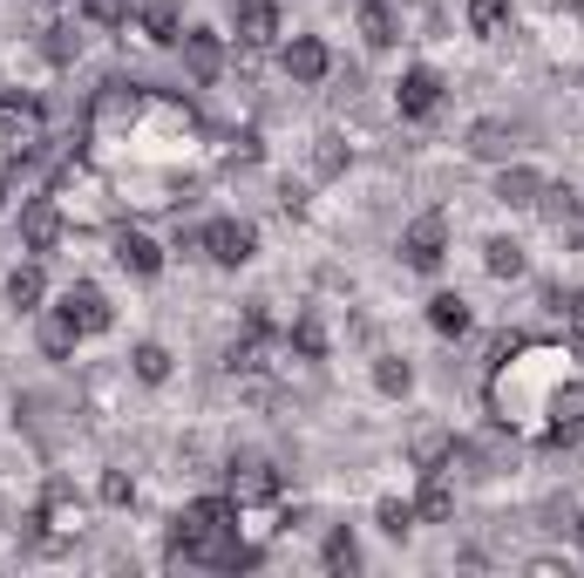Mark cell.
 Returning a JSON list of instances; mask_svg holds the SVG:
<instances>
[{
	"label": "cell",
	"mask_w": 584,
	"mask_h": 578,
	"mask_svg": "<svg viewBox=\"0 0 584 578\" xmlns=\"http://www.w3.org/2000/svg\"><path fill=\"white\" fill-rule=\"evenodd\" d=\"M442 252H449V225H442V211L415 218V225H408V239H401V259L415 265V273H436Z\"/></svg>",
	"instance_id": "cell-1"
},
{
	"label": "cell",
	"mask_w": 584,
	"mask_h": 578,
	"mask_svg": "<svg viewBox=\"0 0 584 578\" xmlns=\"http://www.w3.org/2000/svg\"><path fill=\"white\" fill-rule=\"evenodd\" d=\"M205 252H211L218 265H245V259L258 252V231L239 225V218H218V225H205Z\"/></svg>",
	"instance_id": "cell-2"
},
{
	"label": "cell",
	"mask_w": 584,
	"mask_h": 578,
	"mask_svg": "<svg viewBox=\"0 0 584 578\" xmlns=\"http://www.w3.org/2000/svg\"><path fill=\"white\" fill-rule=\"evenodd\" d=\"M436 102H442V75L436 68H408L401 83H395V109L415 116V123H421V116H436Z\"/></svg>",
	"instance_id": "cell-3"
},
{
	"label": "cell",
	"mask_w": 584,
	"mask_h": 578,
	"mask_svg": "<svg viewBox=\"0 0 584 578\" xmlns=\"http://www.w3.org/2000/svg\"><path fill=\"white\" fill-rule=\"evenodd\" d=\"M265 497H279V477H272V462H231V504H265Z\"/></svg>",
	"instance_id": "cell-4"
},
{
	"label": "cell",
	"mask_w": 584,
	"mask_h": 578,
	"mask_svg": "<svg viewBox=\"0 0 584 578\" xmlns=\"http://www.w3.org/2000/svg\"><path fill=\"white\" fill-rule=\"evenodd\" d=\"M62 314L75 320V334H102L109 327V299H102V286H68L62 293Z\"/></svg>",
	"instance_id": "cell-5"
},
{
	"label": "cell",
	"mask_w": 584,
	"mask_h": 578,
	"mask_svg": "<svg viewBox=\"0 0 584 578\" xmlns=\"http://www.w3.org/2000/svg\"><path fill=\"white\" fill-rule=\"evenodd\" d=\"M496 198L510 205V211H530V205H543V177H537L530 164H503V177H496Z\"/></svg>",
	"instance_id": "cell-6"
},
{
	"label": "cell",
	"mask_w": 584,
	"mask_h": 578,
	"mask_svg": "<svg viewBox=\"0 0 584 578\" xmlns=\"http://www.w3.org/2000/svg\"><path fill=\"white\" fill-rule=\"evenodd\" d=\"M272 34H279V0H239V42L265 48Z\"/></svg>",
	"instance_id": "cell-7"
},
{
	"label": "cell",
	"mask_w": 584,
	"mask_h": 578,
	"mask_svg": "<svg viewBox=\"0 0 584 578\" xmlns=\"http://www.w3.org/2000/svg\"><path fill=\"white\" fill-rule=\"evenodd\" d=\"M286 75H293V83H320V75H327V42L293 34V42H286Z\"/></svg>",
	"instance_id": "cell-8"
},
{
	"label": "cell",
	"mask_w": 584,
	"mask_h": 578,
	"mask_svg": "<svg viewBox=\"0 0 584 578\" xmlns=\"http://www.w3.org/2000/svg\"><path fill=\"white\" fill-rule=\"evenodd\" d=\"M21 239H27V252H48V246L62 239V211H55L48 198H34V205L21 211Z\"/></svg>",
	"instance_id": "cell-9"
},
{
	"label": "cell",
	"mask_w": 584,
	"mask_h": 578,
	"mask_svg": "<svg viewBox=\"0 0 584 578\" xmlns=\"http://www.w3.org/2000/svg\"><path fill=\"white\" fill-rule=\"evenodd\" d=\"M115 259H123V273H136V280H157L164 273V252L143 239V231H123V239H115Z\"/></svg>",
	"instance_id": "cell-10"
},
{
	"label": "cell",
	"mask_w": 584,
	"mask_h": 578,
	"mask_svg": "<svg viewBox=\"0 0 584 578\" xmlns=\"http://www.w3.org/2000/svg\"><path fill=\"white\" fill-rule=\"evenodd\" d=\"M551 198V225H558V239L571 252H584V205H577V190H543Z\"/></svg>",
	"instance_id": "cell-11"
},
{
	"label": "cell",
	"mask_w": 584,
	"mask_h": 578,
	"mask_svg": "<svg viewBox=\"0 0 584 578\" xmlns=\"http://www.w3.org/2000/svg\"><path fill=\"white\" fill-rule=\"evenodd\" d=\"M184 62H190V75H198V83H211V75L224 68V48H218V34L190 28V34H184Z\"/></svg>",
	"instance_id": "cell-12"
},
{
	"label": "cell",
	"mask_w": 584,
	"mask_h": 578,
	"mask_svg": "<svg viewBox=\"0 0 584 578\" xmlns=\"http://www.w3.org/2000/svg\"><path fill=\"white\" fill-rule=\"evenodd\" d=\"M34 130H42V116H34V109L0 102V143H8V150H27V143H34Z\"/></svg>",
	"instance_id": "cell-13"
},
{
	"label": "cell",
	"mask_w": 584,
	"mask_h": 578,
	"mask_svg": "<svg viewBox=\"0 0 584 578\" xmlns=\"http://www.w3.org/2000/svg\"><path fill=\"white\" fill-rule=\"evenodd\" d=\"M470 150H476L483 164H503V157H510V130H503V123H476L470 130Z\"/></svg>",
	"instance_id": "cell-14"
},
{
	"label": "cell",
	"mask_w": 584,
	"mask_h": 578,
	"mask_svg": "<svg viewBox=\"0 0 584 578\" xmlns=\"http://www.w3.org/2000/svg\"><path fill=\"white\" fill-rule=\"evenodd\" d=\"M428 327H436V334H462V327H470V306H462L455 293L428 299Z\"/></svg>",
	"instance_id": "cell-15"
},
{
	"label": "cell",
	"mask_w": 584,
	"mask_h": 578,
	"mask_svg": "<svg viewBox=\"0 0 584 578\" xmlns=\"http://www.w3.org/2000/svg\"><path fill=\"white\" fill-rule=\"evenodd\" d=\"M8 299L21 306V314H34V306H42V265H14V280H8Z\"/></svg>",
	"instance_id": "cell-16"
},
{
	"label": "cell",
	"mask_w": 584,
	"mask_h": 578,
	"mask_svg": "<svg viewBox=\"0 0 584 578\" xmlns=\"http://www.w3.org/2000/svg\"><path fill=\"white\" fill-rule=\"evenodd\" d=\"M421 517H449L455 511V490L442 483V470H428V483H421V504H415Z\"/></svg>",
	"instance_id": "cell-17"
},
{
	"label": "cell",
	"mask_w": 584,
	"mask_h": 578,
	"mask_svg": "<svg viewBox=\"0 0 584 578\" xmlns=\"http://www.w3.org/2000/svg\"><path fill=\"white\" fill-rule=\"evenodd\" d=\"M483 252H489V273H496V280H517V273H524V246H517V239H489Z\"/></svg>",
	"instance_id": "cell-18"
},
{
	"label": "cell",
	"mask_w": 584,
	"mask_h": 578,
	"mask_svg": "<svg viewBox=\"0 0 584 578\" xmlns=\"http://www.w3.org/2000/svg\"><path fill=\"white\" fill-rule=\"evenodd\" d=\"M470 28L476 34H503L510 28V0H470Z\"/></svg>",
	"instance_id": "cell-19"
},
{
	"label": "cell",
	"mask_w": 584,
	"mask_h": 578,
	"mask_svg": "<svg viewBox=\"0 0 584 578\" xmlns=\"http://www.w3.org/2000/svg\"><path fill=\"white\" fill-rule=\"evenodd\" d=\"M320 558H327V571H354V565H361V545H354V531H333Z\"/></svg>",
	"instance_id": "cell-20"
},
{
	"label": "cell",
	"mask_w": 584,
	"mask_h": 578,
	"mask_svg": "<svg viewBox=\"0 0 584 578\" xmlns=\"http://www.w3.org/2000/svg\"><path fill=\"white\" fill-rule=\"evenodd\" d=\"M143 28H150V42H164V48H170V42H184V34H177V8H170V0H157V8L143 14Z\"/></svg>",
	"instance_id": "cell-21"
},
{
	"label": "cell",
	"mask_w": 584,
	"mask_h": 578,
	"mask_svg": "<svg viewBox=\"0 0 584 578\" xmlns=\"http://www.w3.org/2000/svg\"><path fill=\"white\" fill-rule=\"evenodd\" d=\"M361 28H367L374 48H387V42H395V8H387V0H374V8L361 14Z\"/></svg>",
	"instance_id": "cell-22"
},
{
	"label": "cell",
	"mask_w": 584,
	"mask_h": 578,
	"mask_svg": "<svg viewBox=\"0 0 584 578\" xmlns=\"http://www.w3.org/2000/svg\"><path fill=\"white\" fill-rule=\"evenodd\" d=\"M136 374H143V381H164V374H170V355H164L157 340H143V347H136Z\"/></svg>",
	"instance_id": "cell-23"
},
{
	"label": "cell",
	"mask_w": 584,
	"mask_h": 578,
	"mask_svg": "<svg viewBox=\"0 0 584 578\" xmlns=\"http://www.w3.org/2000/svg\"><path fill=\"white\" fill-rule=\"evenodd\" d=\"M408 381H415L408 361H381V368H374V389H381V395H408Z\"/></svg>",
	"instance_id": "cell-24"
},
{
	"label": "cell",
	"mask_w": 584,
	"mask_h": 578,
	"mask_svg": "<svg viewBox=\"0 0 584 578\" xmlns=\"http://www.w3.org/2000/svg\"><path fill=\"white\" fill-rule=\"evenodd\" d=\"M293 347H299L306 361H320V355H327V334H320V320H299V327H293Z\"/></svg>",
	"instance_id": "cell-25"
},
{
	"label": "cell",
	"mask_w": 584,
	"mask_h": 578,
	"mask_svg": "<svg viewBox=\"0 0 584 578\" xmlns=\"http://www.w3.org/2000/svg\"><path fill=\"white\" fill-rule=\"evenodd\" d=\"M551 306H558V314H564V327L584 340V293H551Z\"/></svg>",
	"instance_id": "cell-26"
},
{
	"label": "cell",
	"mask_w": 584,
	"mask_h": 578,
	"mask_svg": "<svg viewBox=\"0 0 584 578\" xmlns=\"http://www.w3.org/2000/svg\"><path fill=\"white\" fill-rule=\"evenodd\" d=\"M408 524H415V504H401V497H387V504H381V531H395V537H401Z\"/></svg>",
	"instance_id": "cell-27"
},
{
	"label": "cell",
	"mask_w": 584,
	"mask_h": 578,
	"mask_svg": "<svg viewBox=\"0 0 584 578\" xmlns=\"http://www.w3.org/2000/svg\"><path fill=\"white\" fill-rule=\"evenodd\" d=\"M82 14H89V21H102V28H115V21L130 14V0H82Z\"/></svg>",
	"instance_id": "cell-28"
},
{
	"label": "cell",
	"mask_w": 584,
	"mask_h": 578,
	"mask_svg": "<svg viewBox=\"0 0 584 578\" xmlns=\"http://www.w3.org/2000/svg\"><path fill=\"white\" fill-rule=\"evenodd\" d=\"M42 340H48V355H68V347H75V320H68V314H62V320H48V334H42Z\"/></svg>",
	"instance_id": "cell-29"
},
{
	"label": "cell",
	"mask_w": 584,
	"mask_h": 578,
	"mask_svg": "<svg viewBox=\"0 0 584 578\" xmlns=\"http://www.w3.org/2000/svg\"><path fill=\"white\" fill-rule=\"evenodd\" d=\"M102 504H130V477H123V470L102 477Z\"/></svg>",
	"instance_id": "cell-30"
},
{
	"label": "cell",
	"mask_w": 584,
	"mask_h": 578,
	"mask_svg": "<svg viewBox=\"0 0 584 578\" xmlns=\"http://www.w3.org/2000/svg\"><path fill=\"white\" fill-rule=\"evenodd\" d=\"M577 537H584V517H577Z\"/></svg>",
	"instance_id": "cell-31"
}]
</instances>
